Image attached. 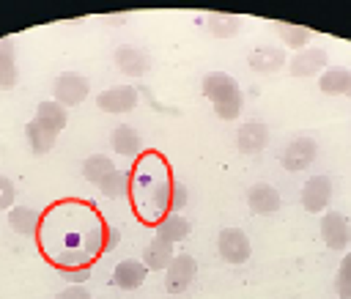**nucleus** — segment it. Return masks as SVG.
<instances>
[{"mask_svg":"<svg viewBox=\"0 0 351 299\" xmlns=\"http://www.w3.org/2000/svg\"><path fill=\"white\" fill-rule=\"evenodd\" d=\"M346 96L351 99V77H348V88H346Z\"/></svg>","mask_w":351,"mask_h":299,"instance_id":"32","label":"nucleus"},{"mask_svg":"<svg viewBox=\"0 0 351 299\" xmlns=\"http://www.w3.org/2000/svg\"><path fill=\"white\" fill-rule=\"evenodd\" d=\"M329 198H332V181L329 176H313L307 178V184L302 187V206L307 211H324L329 206Z\"/></svg>","mask_w":351,"mask_h":299,"instance_id":"9","label":"nucleus"},{"mask_svg":"<svg viewBox=\"0 0 351 299\" xmlns=\"http://www.w3.org/2000/svg\"><path fill=\"white\" fill-rule=\"evenodd\" d=\"M137 96H140L137 88H132V85H115V88L101 91V93L96 96V104H99V110L118 115V112H129V110H134L137 101H140Z\"/></svg>","mask_w":351,"mask_h":299,"instance_id":"7","label":"nucleus"},{"mask_svg":"<svg viewBox=\"0 0 351 299\" xmlns=\"http://www.w3.org/2000/svg\"><path fill=\"white\" fill-rule=\"evenodd\" d=\"M55 299H90V294L82 285H66Z\"/></svg>","mask_w":351,"mask_h":299,"instance_id":"30","label":"nucleus"},{"mask_svg":"<svg viewBox=\"0 0 351 299\" xmlns=\"http://www.w3.org/2000/svg\"><path fill=\"white\" fill-rule=\"evenodd\" d=\"M112 170H115V165H112V159L104 156V154H93V156H88V159L82 162V176H85L88 181H93V184H99L101 178H107Z\"/></svg>","mask_w":351,"mask_h":299,"instance_id":"25","label":"nucleus"},{"mask_svg":"<svg viewBox=\"0 0 351 299\" xmlns=\"http://www.w3.org/2000/svg\"><path fill=\"white\" fill-rule=\"evenodd\" d=\"M285 49L282 47H271V44H263V47H255L252 55H250V69L258 71V74H274L285 66Z\"/></svg>","mask_w":351,"mask_h":299,"instance_id":"12","label":"nucleus"},{"mask_svg":"<svg viewBox=\"0 0 351 299\" xmlns=\"http://www.w3.org/2000/svg\"><path fill=\"white\" fill-rule=\"evenodd\" d=\"M25 134H27V143H30V151L33 154H49L52 151V145H55V140H58V134L52 132V129H47L44 123H38L36 118L33 121H27V126H25Z\"/></svg>","mask_w":351,"mask_h":299,"instance_id":"18","label":"nucleus"},{"mask_svg":"<svg viewBox=\"0 0 351 299\" xmlns=\"http://www.w3.org/2000/svg\"><path fill=\"white\" fill-rule=\"evenodd\" d=\"M63 277H69V280H85V277H88V266H74V269H63Z\"/></svg>","mask_w":351,"mask_h":299,"instance_id":"31","label":"nucleus"},{"mask_svg":"<svg viewBox=\"0 0 351 299\" xmlns=\"http://www.w3.org/2000/svg\"><path fill=\"white\" fill-rule=\"evenodd\" d=\"M203 96L211 101L222 121H236L241 115V88L225 71H208L203 77Z\"/></svg>","mask_w":351,"mask_h":299,"instance_id":"1","label":"nucleus"},{"mask_svg":"<svg viewBox=\"0 0 351 299\" xmlns=\"http://www.w3.org/2000/svg\"><path fill=\"white\" fill-rule=\"evenodd\" d=\"M165 272H167V274H165V288H167L170 294H184V291L189 288L192 277L197 274V263H195L192 255L181 252V255H176V258L167 263Z\"/></svg>","mask_w":351,"mask_h":299,"instance_id":"6","label":"nucleus"},{"mask_svg":"<svg viewBox=\"0 0 351 299\" xmlns=\"http://www.w3.org/2000/svg\"><path fill=\"white\" fill-rule=\"evenodd\" d=\"M112 151L121 154V156H134L140 151V134H137V129H132L126 123L118 126L112 132Z\"/></svg>","mask_w":351,"mask_h":299,"instance_id":"22","label":"nucleus"},{"mask_svg":"<svg viewBox=\"0 0 351 299\" xmlns=\"http://www.w3.org/2000/svg\"><path fill=\"white\" fill-rule=\"evenodd\" d=\"M315 151H318V145H315V140L313 137H293L285 148H282V154H280V162H282V167L285 170H304L313 159H315Z\"/></svg>","mask_w":351,"mask_h":299,"instance_id":"8","label":"nucleus"},{"mask_svg":"<svg viewBox=\"0 0 351 299\" xmlns=\"http://www.w3.org/2000/svg\"><path fill=\"white\" fill-rule=\"evenodd\" d=\"M16 85V58H14V44L5 38L0 41V88L8 91Z\"/></svg>","mask_w":351,"mask_h":299,"instance_id":"21","label":"nucleus"},{"mask_svg":"<svg viewBox=\"0 0 351 299\" xmlns=\"http://www.w3.org/2000/svg\"><path fill=\"white\" fill-rule=\"evenodd\" d=\"M277 30H280V38H282V44L285 47H291V49H304L307 47V41L313 38V30L310 27H304V25H288V22H277Z\"/></svg>","mask_w":351,"mask_h":299,"instance_id":"23","label":"nucleus"},{"mask_svg":"<svg viewBox=\"0 0 351 299\" xmlns=\"http://www.w3.org/2000/svg\"><path fill=\"white\" fill-rule=\"evenodd\" d=\"M88 88L90 85L80 71H63V74H58L52 93H55V101L60 107H77L88 96Z\"/></svg>","mask_w":351,"mask_h":299,"instance_id":"3","label":"nucleus"},{"mask_svg":"<svg viewBox=\"0 0 351 299\" xmlns=\"http://www.w3.org/2000/svg\"><path fill=\"white\" fill-rule=\"evenodd\" d=\"M36 121L44 123L47 129H52V132L58 134V132L66 129L69 115H66V107H60L55 99H49V101H41V104L36 107Z\"/></svg>","mask_w":351,"mask_h":299,"instance_id":"19","label":"nucleus"},{"mask_svg":"<svg viewBox=\"0 0 351 299\" xmlns=\"http://www.w3.org/2000/svg\"><path fill=\"white\" fill-rule=\"evenodd\" d=\"M115 66H118L123 74H129V77H140V74H145V71L151 69V55H148L145 49H140V47L121 44V47L115 49Z\"/></svg>","mask_w":351,"mask_h":299,"instance_id":"10","label":"nucleus"},{"mask_svg":"<svg viewBox=\"0 0 351 299\" xmlns=\"http://www.w3.org/2000/svg\"><path fill=\"white\" fill-rule=\"evenodd\" d=\"M206 25H208V33H211L214 38H233V36L239 33V27H241L239 16H233V14H219V11H211V14L206 16Z\"/></svg>","mask_w":351,"mask_h":299,"instance_id":"20","label":"nucleus"},{"mask_svg":"<svg viewBox=\"0 0 351 299\" xmlns=\"http://www.w3.org/2000/svg\"><path fill=\"white\" fill-rule=\"evenodd\" d=\"M321 239H324V244L329 250L343 252L348 247V241H351V225H348V219L340 211H326L321 217Z\"/></svg>","mask_w":351,"mask_h":299,"instance_id":"4","label":"nucleus"},{"mask_svg":"<svg viewBox=\"0 0 351 299\" xmlns=\"http://www.w3.org/2000/svg\"><path fill=\"white\" fill-rule=\"evenodd\" d=\"M145 274H148V269H145L143 261L126 258V261H121V263L115 266V272H112V283H115L118 288H123V291H134V288L143 285Z\"/></svg>","mask_w":351,"mask_h":299,"instance_id":"13","label":"nucleus"},{"mask_svg":"<svg viewBox=\"0 0 351 299\" xmlns=\"http://www.w3.org/2000/svg\"><path fill=\"white\" fill-rule=\"evenodd\" d=\"M236 140H239V151L241 154H258L269 143V126L263 121H247V123L239 126Z\"/></svg>","mask_w":351,"mask_h":299,"instance_id":"11","label":"nucleus"},{"mask_svg":"<svg viewBox=\"0 0 351 299\" xmlns=\"http://www.w3.org/2000/svg\"><path fill=\"white\" fill-rule=\"evenodd\" d=\"M217 252H219V258L228 261V263H244V261H250V255H252V244H250V239H247L244 230H239V228H225V230H219V236H217Z\"/></svg>","mask_w":351,"mask_h":299,"instance_id":"2","label":"nucleus"},{"mask_svg":"<svg viewBox=\"0 0 351 299\" xmlns=\"http://www.w3.org/2000/svg\"><path fill=\"white\" fill-rule=\"evenodd\" d=\"M38 219H41V217H38L36 208L19 206V208H11V211H8V225H11L16 233H25V236H33V233H36Z\"/></svg>","mask_w":351,"mask_h":299,"instance_id":"24","label":"nucleus"},{"mask_svg":"<svg viewBox=\"0 0 351 299\" xmlns=\"http://www.w3.org/2000/svg\"><path fill=\"white\" fill-rule=\"evenodd\" d=\"M186 203V187L181 181H173L170 184V208H181Z\"/></svg>","mask_w":351,"mask_h":299,"instance_id":"29","label":"nucleus"},{"mask_svg":"<svg viewBox=\"0 0 351 299\" xmlns=\"http://www.w3.org/2000/svg\"><path fill=\"white\" fill-rule=\"evenodd\" d=\"M335 291H337V296L351 299V252H346L343 261H340V266H337V274H335Z\"/></svg>","mask_w":351,"mask_h":299,"instance_id":"27","label":"nucleus"},{"mask_svg":"<svg viewBox=\"0 0 351 299\" xmlns=\"http://www.w3.org/2000/svg\"><path fill=\"white\" fill-rule=\"evenodd\" d=\"M173 258H176L173 244L165 241V239H156V236L148 241V247H145V252H143V263H145V269H154V272L167 269V263H170Z\"/></svg>","mask_w":351,"mask_h":299,"instance_id":"17","label":"nucleus"},{"mask_svg":"<svg viewBox=\"0 0 351 299\" xmlns=\"http://www.w3.org/2000/svg\"><path fill=\"white\" fill-rule=\"evenodd\" d=\"M154 230H156V239H165V241L176 244V241H181V239L189 236V222H186L181 214L170 211V214H165V217L156 222Z\"/></svg>","mask_w":351,"mask_h":299,"instance_id":"16","label":"nucleus"},{"mask_svg":"<svg viewBox=\"0 0 351 299\" xmlns=\"http://www.w3.org/2000/svg\"><path fill=\"white\" fill-rule=\"evenodd\" d=\"M348 77H351V69L326 66V69L321 71V77H318V88H321V93H326V96H346Z\"/></svg>","mask_w":351,"mask_h":299,"instance_id":"15","label":"nucleus"},{"mask_svg":"<svg viewBox=\"0 0 351 299\" xmlns=\"http://www.w3.org/2000/svg\"><path fill=\"white\" fill-rule=\"evenodd\" d=\"M326 63H329V58H326V52H324L321 47H304V49H299V52L288 60V71H291V77L304 80V77L321 74V71L326 69Z\"/></svg>","mask_w":351,"mask_h":299,"instance_id":"5","label":"nucleus"},{"mask_svg":"<svg viewBox=\"0 0 351 299\" xmlns=\"http://www.w3.org/2000/svg\"><path fill=\"white\" fill-rule=\"evenodd\" d=\"M99 189H101V195H107V198H126L129 195V173H123V170H112L107 178H101L99 184H96Z\"/></svg>","mask_w":351,"mask_h":299,"instance_id":"26","label":"nucleus"},{"mask_svg":"<svg viewBox=\"0 0 351 299\" xmlns=\"http://www.w3.org/2000/svg\"><path fill=\"white\" fill-rule=\"evenodd\" d=\"M14 195H16V189H14L11 178L0 176V211H3V208H8V206L14 203Z\"/></svg>","mask_w":351,"mask_h":299,"instance_id":"28","label":"nucleus"},{"mask_svg":"<svg viewBox=\"0 0 351 299\" xmlns=\"http://www.w3.org/2000/svg\"><path fill=\"white\" fill-rule=\"evenodd\" d=\"M247 206L255 214H274L280 208V192L274 187H269V184H255L247 192Z\"/></svg>","mask_w":351,"mask_h":299,"instance_id":"14","label":"nucleus"}]
</instances>
